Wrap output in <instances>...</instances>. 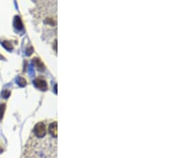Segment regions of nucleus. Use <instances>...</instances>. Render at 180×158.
<instances>
[{"mask_svg": "<svg viewBox=\"0 0 180 158\" xmlns=\"http://www.w3.org/2000/svg\"><path fill=\"white\" fill-rule=\"evenodd\" d=\"M46 133V126L44 122H39L34 128L33 135L36 137H43Z\"/></svg>", "mask_w": 180, "mask_h": 158, "instance_id": "f257e3e1", "label": "nucleus"}, {"mask_svg": "<svg viewBox=\"0 0 180 158\" xmlns=\"http://www.w3.org/2000/svg\"><path fill=\"white\" fill-rule=\"evenodd\" d=\"M35 86L41 90H46V88H47V84H46V82L43 78H36L34 82Z\"/></svg>", "mask_w": 180, "mask_h": 158, "instance_id": "f03ea898", "label": "nucleus"}, {"mask_svg": "<svg viewBox=\"0 0 180 158\" xmlns=\"http://www.w3.org/2000/svg\"><path fill=\"white\" fill-rule=\"evenodd\" d=\"M14 26H15V28L19 30H21L22 28V23L21 19H19L18 16L15 18V20H14Z\"/></svg>", "mask_w": 180, "mask_h": 158, "instance_id": "7ed1b4c3", "label": "nucleus"}, {"mask_svg": "<svg viewBox=\"0 0 180 158\" xmlns=\"http://www.w3.org/2000/svg\"><path fill=\"white\" fill-rule=\"evenodd\" d=\"M33 62L35 63V65L37 66L38 70H43V68H44V65H43L42 61L38 58H35L34 60H33Z\"/></svg>", "mask_w": 180, "mask_h": 158, "instance_id": "20e7f679", "label": "nucleus"}, {"mask_svg": "<svg viewBox=\"0 0 180 158\" xmlns=\"http://www.w3.org/2000/svg\"><path fill=\"white\" fill-rule=\"evenodd\" d=\"M6 110V105L1 104L0 105V120H2L3 115H4V112Z\"/></svg>", "mask_w": 180, "mask_h": 158, "instance_id": "39448f33", "label": "nucleus"}, {"mask_svg": "<svg viewBox=\"0 0 180 158\" xmlns=\"http://www.w3.org/2000/svg\"><path fill=\"white\" fill-rule=\"evenodd\" d=\"M3 46H4L5 48L8 49V50H11V49H12V46H11V44L9 43V42H7V41H6V42L3 43Z\"/></svg>", "mask_w": 180, "mask_h": 158, "instance_id": "423d86ee", "label": "nucleus"}, {"mask_svg": "<svg viewBox=\"0 0 180 158\" xmlns=\"http://www.w3.org/2000/svg\"><path fill=\"white\" fill-rule=\"evenodd\" d=\"M18 83L21 86H24L25 85H26V81L22 78H19V79H18Z\"/></svg>", "mask_w": 180, "mask_h": 158, "instance_id": "0eeeda50", "label": "nucleus"}, {"mask_svg": "<svg viewBox=\"0 0 180 158\" xmlns=\"http://www.w3.org/2000/svg\"><path fill=\"white\" fill-rule=\"evenodd\" d=\"M10 94H11V93H10L8 90H5V91L3 93V97L4 98H7V97H8L10 96Z\"/></svg>", "mask_w": 180, "mask_h": 158, "instance_id": "6e6552de", "label": "nucleus"}, {"mask_svg": "<svg viewBox=\"0 0 180 158\" xmlns=\"http://www.w3.org/2000/svg\"><path fill=\"white\" fill-rule=\"evenodd\" d=\"M1 152H2V150H1V149H0V153H1Z\"/></svg>", "mask_w": 180, "mask_h": 158, "instance_id": "1a4fd4ad", "label": "nucleus"}]
</instances>
